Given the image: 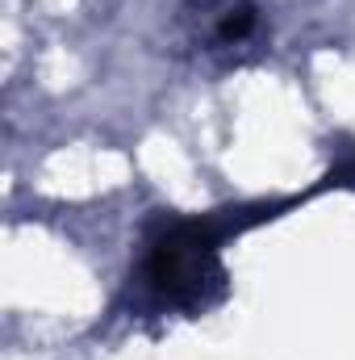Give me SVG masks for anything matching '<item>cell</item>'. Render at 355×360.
<instances>
[{
    "mask_svg": "<svg viewBox=\"0 0 355 360\" xmlns=\"http://www.w3.org/2000/svg\"><path fill=\"white\" fill-rule=\"evenodd\" d=\"M147 276L168 302H180V306L205 302V289L222 281L213 235L205 226H196V222L176 226L168 239L155 243V252L147 260Z\"/></svg>",
    "mask_w": 355,
    "mask_h": 360,
    "instance_id": "6da1fadb",
    "label": "cell"
},
{
    "mask_svg": "<svg viewBox=\"0 0 355 360\" xmlns=\"http://www.w3.org/2000/svg\"><path fill=\"white\" fill-rule=\"evenodd\" d=\"M251 30H255V8H251V4H239V8H230V13L222 17V25H217V34H222L226 42H243Z\"/></svg>",
    "mask_w": 355,
    "mask_h": 360,
    "instance_id": "7a4b0ae2",
    "label": "cell"
}]
</instances>
